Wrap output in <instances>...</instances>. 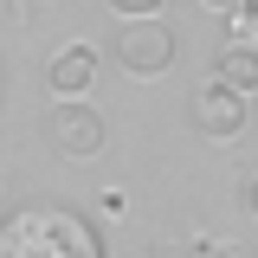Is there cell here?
I'll return each mask as SVG.
<instances>
[{
	"instance_id": "obj_1",
	"label": "cell",
	"mask_w": 258,
	"mask_h": 258,
	"mask_svg": "<svg viewBox=\"0 0 258 258\" xmlns=\"http://www.w3.org/2000/svg\"><path fill=\"white\" fill-rule=\"evenodd\" d=\"M0 258H103V232L71 207L0 213Z\"/></svg>"
},
{
	"instance_id": "obj_2",
	"label": "cell",
	"mask_w": 258,
	"mask_h": 258,
	"mask_svg": "<svg viewBox=\"0 0 258 258\" xmlns=\"http://www.w3.org/2000/svg\"><path fill=\"white\" fill-rule=\"evenodd\" d=\"M110 52H116V64L129 78H161L174 64V26L168 20H123L116 39H110Z\"/></svg>"
},
{
	"instance_id": "obj_3",
	"label": "cell",
	"mask_w": 258,
	"mask_h": 258,
	"mask_svg": "<svg viewBox=\"0 0 258 258\" xmlns=\"http://www.w3.org/2000/svg\"><path fill=\"white\" fill-rule=\"evenodd\" d=\"M45 136H52V155L64 161H91L103 155V116H97L91 103H52V116H45Z\"/></svg>"
},
{
	"instance_id": "obj_4",
	"label": "cell",
	"mask_w": 258,
	"mask_h": 258,
	"mask_svg": "<svg viewBox=\"0 0 258 258\" xmlns=\"http://www.w3.org/2000/svg\"><path fill=\"white\" fill-rule=\"evenodd\" d=\"M187 116H194V129H200V136L232 142V136L245 129V97H239V91H226V84H200Z\"/></svg>"
},
{
	"instance_id": "obj_5",
	"label": "cell",
	"mask_w": 258,
	"mask_h": 258,
	"mask_svg": "<svg viewBox=\"0 0 258 258\" xmlns=\"http://www.w3.org/2000/svg\"><path fill=\"white\" fill-rule=\"evenodd\" d=\"M45 84H52V97L58 103H71V97H84L97 84V45H64V52H52V64H45Z\"/></svg>"
},
{
	"instance_id": "obj_6",
	"label": "cell",
	"mask_w": 258,
	"mask_h": 258,
	"mask_svg": "<svg viewBox=\"0 0 258 258\" xmlns=\"http://www.w3.org/2000/svg\"><path fill=\"white\" fill-rule=\"evenodd\" d=\"M213 84H226V91H239V97H258V45H226L220 64H213Z\"/></svg>"
},
{
	"instance_id": "obj_7",
	"label": "cell",
	"mask_w": 258,
	"mask_h": 258,
	"mask_svg": "<svg viewBox=\"0 0 258 258\" xmlns=\"http://www.w3.org/2000/svg\"><path fill=\"white\" fill-rule=\"evenodd\" d=\"M116 20H161V0H103Z\"/></svg>"
},
{
	"instance_id": "obj_8",
	"label": "cell",
	"mask_w": 258,
	"mask_h": 258,
	"mask_svg": "<svg viewBox=\"0 0 258 258\" xmlns=\"http://www.w3.org/2000/svg\"><path fill=\"white\" fill-rule=\"evenodd\" d=\"M200 7H213V13H239L245 0H200Z\"/></svg>"
},
{
	"instance_id": "obj_9",
	"label": "cell",
	"mask_w": 258,
	"mask_h": 258,
	"mask_svg": "<svg viewBox=\"0 0 258 258\" xmlns=\"http://www.w3.org/2000/svg\"><path fill=\"white\" fill-rule=\"evenodd\" d=\"M245 207H252V220H258V174L245 181Z\"/></svg>"
},
{
	"instance_id": "obj_10",
	"label": "cell",
	"mask_w": 258,
	"mask_h": 258,
	"mask_svg": "<svg viewBox=\"0 0 258 258\" xmlns=\"http://www.w3.org/2000/svg\"><path fill=\"white\" fill-rule=\"evenodd\" d=\"M200 258H245V252H232V245H213V252H200Z\"/></svg>"
}]
</instances>
